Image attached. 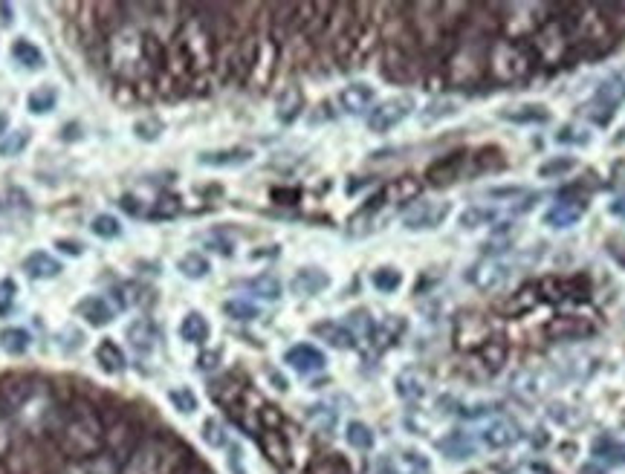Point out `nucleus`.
<instances>
[{
	"label": "nucleus",
	"instance_id": "1",
	"mask_svg": "<svg viewBox=\"0 0 625 474\" xmlns=\"http://www.w3.org/2000/svg\"><path fill=\"white\" fill-rule=\"evenodd\" d=\"M533 67H536V56L527 41L498 38V41H493V46H489L486 76L498 84H513V81L527 78L533 73Z\"/></svg>",
	"mask_w": 625,
	"mask_h": 474
},
{
	"label": "nucleus",
	"instance_id": "2",
	"mask_svg": "<svg viewBox=\"0 0 625 474\" xmlns=\"http://www.w3.org/2000/svg\"><path fill=\"white\" fill-rule=\"evenodd\" d=\"M530 46H533V56L536 61L542 64H562L568 49H570V36H568V26L562 18H547L542 26L536 29V36L530 38Z\"/></svg>",
	"mask_w": 625,
	"mask_h": 474
},
{
	"label": "nucleus",
	"instance_id": "3",
	"mask_svg": "<svg viewBox=\"0 0 625 474\" xmlns=\"http://www.w3.org/2000/svg\"><path fill=\"white\" fill-rule=\"evenodd\" d=\"M489 338H493V325H489V318L481 313H464L454 318V347L466 350V353H475L481 350Z\"/></svg>",
	"mask_w": 625,
	"mask_h": 474
},
{
	"label": "nucleus",
	"instance_id": "4",
	"mask_svg": "<svg viewBox=\"0 0 625 474\" xmlns=\"http://www.w3.org/2000/svg\"><path fill=\"white\" fill-rule=\"evenodd\" d=\"M414 110V98L411 96H391V98H385L380 101V105L368 113V128L374 130V133H388V130H394L397 125H402L405 118L411 116Z\"/></svg>",
	"mask_w": 625,
	"mask_h": 474
},
{
	"label": "nucleus",
	"instance_id": "5",
	"mask_svg": "<svg viewBox=\"0 0 625 474\" xmlns=\"http://www.w3.org/2000/svg\"><path fill=\"white\" fill-rule=\"evenodd\" d=\"M625 101V78L622 76H611V78H605L594 98H590V105H588V116L594 118L597 125H608L611 122V116L614 110Z\"/></svg>",
	"mask_w": 625,
	"mask_h": 474
},
{
	"label": "nucleus",
	"instance_id": "6",
	"mask_svg": "<svg viewBox=\"0 0 625 474\" xmlns=\"http://www.w3.org/2000/svg\"><path fill=\"white\" fill-rule=\"evenodd\" d=\"M513 275V263L504 261V258H484L478 261L475 266L469 269V283L478 286L481 293H493V290H501V286L510 281Z\"/></svg>",
	"mask_w": 625,
	"mask_h": 474
},
{
	"label": "nucleus",
	"instance_id": "7",
	"mask_svg": "<svg viewBox=\"0 0 625 474\" xmlns=\"http://www.w3.org/2000/svg\"><path fill=\"white\" fill-rule=\"evenodd\" d=\"M449 214V202H434V200H417L411 202L402 214V226L409 232L420 229H437Z\"/></svg>",
	"mask_w": 625,
	"mask_h": 474
},
{
	"label": "nucleus",
	"instance_id": "8",
	"mask_svg": "<svg viewBox=\"0 0 625 474\" xmlns=\"http://www.w3.org/2000/svg\"><path fill=\"white\" fill-rule=\"evenodd\" d=\"M513 391L525 399H542L553 387V374L545 367H521L513 376Z\"/></svg>",
	"mask_w": 625,
	"mask_h": 474
},
{
	"label": "nucleus",
	"instance_id": "9",
	"mask_svg": "<svg viewBox=\"0 0 625 474\" xmlns=\"http://www.w3.org/2000/svg\"><path fill=\"white\" fill-rule=\"evenodd\" d=\"M545 335L550 342H573V338L594 335V325L579 315H556L545 325Z\"/></svg>",
	"mask_w": 625,
	"mask_h": 474
},
{
	"label": "nucleus",
	"instance_id": "10",
	"mask_svg": "<svg viewBox=\"0 0 625 474\" xmlns=\"http://www.w3.org/2000/svg\"><path fill=\"white\" fill-rule=\"evenodd\" d=\"M180 46L185 49V56L194 61V67H209V61H212V41H209V32L203 29V24L192 21L189 26H185Z\"/></svg>",
	"mask_w": 625,
	"mask_h": 474
},
{
	"label": "nucleus",
	"instance_id": "11",
	"mask_svg": "<svg viewBox=\"0 0 625 474\" xmlns=\"http://www.w3.org/2000/svg\"><path fill=\"white\" fill-rule=\"evenodd\" d=\"M466 162H469V154L466 150H454V154H449V157H443V160H437L429 171H426V180L432 182V185H437V189H441V185H452V182H458L461 177H464V171H466Z\"/></svg>",
	"mask_w": 625,
	"mask_h": 474
},
{
	"label": "nucleus",
	"instance_id": "12",
	"mask_svg": "<svg viewBox=\"0 0 625 474\" xmlns=\"http://www.w3.org/2000/svg\"><path fill=\"white\" fill-rule=\"evenodd\" d=\"M76 313H78V318L88 321L90 327H108L116 318V313H120V307H113L105 295H84L76 304Z\"/></svg>",
	"mask_w": 625,
	"mask_h": 474
},
{
	"label": "nucleus",
	"instance_id": "13",
	"mask_svg": "<svg viewBox=\"0 0 625 474\" xmlns=\"http://www.w3.org/2000/svg\"><path fill=\"white\" fill-rule=\"evenodd\" d=\"M284 362L290 365L296 374L301 376H310V374H318V370H325L328 359H325V353L313 347V345H296L284 353Z\"/></svg>",
	"mask_w": 625,
	"mask_h": 474
},
{
	"label": "nucleus",
	"instance_id": "14",
	"mask_svg": "<svg viewBox=\"0 0 625 474\" xmlns=\"http://www.w3.org/2000/svg\"><path fill=\"white\" fill-rule=\"evenodd\" d=\"M585 214V200H570V197H562L556 206L545 214V223L550 229H570L577 226L579 220Z\"/></svg>",
	"mask_w": 625,
	"mask_h": 474
},
{
	"label": "nucleus",
	"instance_id": "15",
	"mask_svg": "<svg viewBox=\"0 0 625 474\" xmlns=\"http://www.w3.org/2000/svg\"><path fill=\"white\" fill-rule=\"evenodd\" d=\"M24 273L32 278V281H53L64 273V266L58 258H53L49 252H32V255L24 258Z\"/></svg>",
	"mask_w": 625,
	"mask_h": 474
},
{
	"label": "nucleus",
	"instance_id": "16",
	"mask_svg": "<svg viewBox=\"0 0 625 474\" xmlns=\"http://www.w3.org/2000/svg\"><path fill=\"white\" fill-rule=\"evenodd\" d=\"M506 356H510V345H506V338L501 333L489 338L481 350H475V359L484 367V374H498L506 365Z\"/></svg>",
	"mask_w": 625,
	"mask_h": 474
},
{
	"label": "nucleus",
	"instance_id": "17",
	"mask_svg": "<svg viewBox=\"0 0 625 474\" xmlns=\"http://www.w3.org/2000/svg\"><path fill=\"white\" fill-rule=\"evenodd\" d=\"M339 105L345 113L350 116H359L365 110H370V105H374V88L365 81H357V84H348V88L339 93Z\"/></svg>",
	"mask_w": 625,
	"mask_h": 474
},
{
	"label": "nucleus",
	"instance_id": "18",
	"mask_svg": "<svg viewBox=\"0 0 625 474\" xmlns=\"http://www.w3.org/2000/svg\"><path fill=\"white\" fill-rule=\"evenodd\" d=\"M290 286H293V293H296V295L310 298V295H318V293H325V290H328V286H330V275L325 273V269L307 266V269H298Z\"/></svg>",
	"mask_w": 625,
	"mask_h": 474
},
{
	"label": "nucleus",
	"instance_id": "19",
	"mask_svg": "<svg viewBox=\"0 0 625 474\" xmlns=\"http://www.w3.org/2000/svg\"><path fill=\"white\" fill-rule=\"evenodd\" d=\"M313 335H318L322 342H328L330 347H339V350H350L357 345V335L350 333V327L342 325V321H330V318L313 325Z\"/></svg>",
	"mask_w": 625,
	"mask_h": 474
},
{
	"label": "nucleus",
	"instance_id": "20",
	"mask_svg": "<svg viewBox=\"0 0 625 474\" xmlns=\"http://www.w3.org/2000/svg\"><path fill=\"white\" fill-rule=\"evenodd\" d=\"M128 342H130L133 350L145 356L151 350H157L160 330L154 327V321H151V318H137L133 325H128Z\"/></svg>",
	"mask_w": 625,
	"mask_h": 474
},
{
	"label": "nucleus",
	"instance_id": "21",
	"mask_svg": "<svg viewBox=\"0 0 625 474\" xmlns=\"http://www.w3.org/2000/svg\"><path fill=\"white\" fill-rule=\"evenodd\" d=\"M252 157L255 154L249 148H226V150H206V154L197 157V162L206 168H241L252 162Z\"/></svg>",
	"mask_w": 625,
	"mask_h": 474
},
{
	"label": "nucleus",
	"instance_id": "22",
	"mask_svg": "<svg viewBox=\"0 0 625 474\" xmlns=\"http://www.w3.org/2000/svg\"><path fill=\"white\" fill-rule=\"evenodd\" d=\"M518 439V426L513 419H506V417H498V419H493L489 422V426L484 428V443L489 446V448H510L513 443Z\"/></svg>",
	"mask_w": 625,
	"mask_h": 474
},
{
	"label": "nucleus",
	"instance_id": "23",
	"mask_svg": "<svg viewBox=\"0 0 625 474\" xmlns=\"http://www.w3.org/2000/svg\"><path fill=\"white\" fill-rule=\"evenodd\" d=\"M96 365L105 370V374H110V376H120L122 370L128 367V359H125V353H122V347L116 345V342H110V338H101V342L96 345Z\"/></svg>",
	"mask_w": 625,
	"mask_h": 474
},
{
	"label": "nucleus",
	"instance_id": "24",
	"mask_svg": "<svg viewBox=\"0 0 625 474\" xmlns=\"http://www.w3.org/2000/svg\"><path fill=\"white\" fill-rule=\"evenodd\" d=\"M437 448H441L443 457H449V460H469V457H475V451H478L475 439H472L469 434H464V431L446 434L441 443H437Z\"/></svg>",
	"mask_w": 625,
	"mask_h": 474
},
{
	"label": "nucleus",
	"instance_id": "25",
	"mask_svg": "<svg viewBox=\"0 0 625 474\" xmlns=\"http://www.w3.org/2000/svg\"><path fill=\"white\" fill-rule=\"evenodd\" d=\"M304 110V93L301 88H296V84H290V88H284L278 101H276V116H278V122L281 125H290L296 122V118L301 116Z\"/></svg>",
	"mask_w": 625,
	"mask_h": 474
},
{
	"label": "nucleus",
	"instance_id": "26",
	"mask_svg": "<svg viewBox=\"0 0 625 474\" xmlns=\"http://www.w3.org/2000/svg\"><path fill=\"white\" fill-rule=\"evenodd\" d=\"M209 335H212V327H209L206 315L197 313V310L185 313V318L180 321V338H182V342L203 345V342H209Z\"/></svg>",
	"mask_w": 625,
	"mask_h": 474
},
{
	"label": "nucleus",
	"instance_id": "27",
	"mask_svg": "<svg viewBox=\"0 0 625 474\" xmlns=\"http://www.w3.org/2000/svg\"><path fill=\"white\" fill-rule=\"evenodd\" d=\"M397 394L402 399H409V402H417V399H423L426 397V387H429V379L420 374L417 367H409V370H402V374L397 376Z\"/></svg>",
	"mask_w": 625,
	"mask_h": 474
},
{
	"label": "nucleus",
	"instance_id": "28",
	"mask_svg": "<svg viewBox=\"0 0 625 474\" xmlns=\"http://www.w3.org/2000/svg\"><path fill=\"white\" fill-rule=\"evenodd\" d=\"M538 304H542V295H538V283H525L516 295H510V301L504 304V313L506 315H525L530 310H536Z\"/></svg>",
	"mask_w": 625,
	"mask_h": 474
},
{
	"label": "nucleus",
	"instance_id": "29",
	"mask_svg": "<svg viewBox=\"0 0 625 474\" xmlns=\"http://www.w3.org/2000/svg\"><path fill=\"white\" fill-rule=\"evenodd\" d=\"M12 58L18 61L24 70H41V67L47 64L41 46L36 41H29V38H15L12 41Z\"/></svg>",
	"mask_w": 625,
	"mask_h": 474
},
{
	"label": "nucleus",
	"instance_id": "30",
	"mask_svg": "<svg viewBox=\"0 0 625 474\" xmlns=\"http://www.w3.org/2000/svg\"><path fill=\"white\" fill-rule=\"evenodd\" d=\"M58 105V90H56V84H41V88H36L29 93L26 98V108L32 116H47V113H53Z\"/></svg>",
	"mask_w": 625,
	"mask_h": 474
},
{
	"label": "nucleus",
	"instance_id": "31",
	"mask_svg": "<svg viewBox=\"0 0 625 474\" xmlns=\"http://www.w3.org/2000/svg\"><path fill=\"white\" fill-rule=\"evenodd\" d=\"M177 269H180V275L182 278H189V281H203L209 273H212V263L209 258L203 255V252H189V255H182L177 261Z\"/></svg>",
	"mask_w": 625,
	"mask_h": 474
},
{
	"label": "nucleus",
	"instance_id": "32",
	"mask_svg": "<svg viewBox=\"0 0 625 474\" xmlns=\"http://www.w3.org/2000/svg\"><path fill=\"white\" fill-rule=\"evenodd\" d=\"M501 118H506V122H518V125H533V122H547L550 113L545 105H521V108L501 110Z\"/></svg>",
	"mask_w": 625,
	"mask_h": 474
},
{
	"label": "nucleus",
	"instance_id": "33",
	"mask_svg": "<svg viewBox=\"0 0 625 474\" xmlns=\"http://www.w3.org/2000/svg\"><path fill=\"white\" fill-rule=\"evenodd\" d=\"M32 345V335L24 327H4L0 330V347L9 356H24Z\"/></svg>",
	"mask_w": 625,
	"mask_h": 474
},
{
	"label": "nucleus",
	"instance_id": "34",
	"mask_svg": "<svg viewBox=\"0 0 625 474\" xmlns=\"http://www.w3.org/2000/svg\"><path fill=\"white\" fill-rule=\"evenodd\" d=\"M246 290L252 293V295H258V298H264V301H278L281 298V281L276 278V275H269V273H264V275H258V278H252V281H246L244 283Z\"/></svg>",
	"mask_w": 625,
	"mask_h": 474
},
{
	"label": "nucleus",
	"instance_id": "35",
	"mask_svg": "<svg viewBox=\"0 0 625 474\" xmlns=\"http://www.w3.org/2000/svg\"><path fill=\"white\" fill-rule=\"evenodd\" d=\"M345 439H348V446L357 448V451H370V448H374V431H370V426H365V422H359V419L348 422Z\"/></svg>",
	"mask_w": 625,
	"mask_h": 474
},
{
	"label": "nucleus",
	"instance_id": "36",
	"mask_svg": "<svg viewBox=\"0 0 625 474\" xmlns=\"http://www.w3.org/2000/svg\"><path fill=\"white\" fill-rule=\"evenodd\" d=\"M90 232L96 237H101V241H116V237L122 234V223H120V217H113L110 211H101L90 220Z\"/></svg>",
	"mask_w": 625,
	"mask_h": 474
},
{
	"label": "nucleus",
	"instance_id": "37",
	"mask_svg": "<svg viewBox=\"0 0 625 474\" xmlns=\"http://www.w3.org/2000/svg\"><path fill=\"white\" fill-rule=\"evenodd\" d=\"M594 454L605 463L625 466V443H620V439H614V437H599L594 443Z\"/></svg>",
	"mask_w": 625,
	"mask_h": 474
},
{
	"label": "nucleus",
	"instance_id": "38",
	"mask_svg": "<svg viewBox=\"0 0 625 474\" xmlns=\"http://www.w3.org/2000/svg\"><path fill=\"white\" fill-rule=\"evenodd\" d=\"M29 139H32V133H29L26 128L6 133V137L0 139V157H4V160H12V157L24 154L26 145H29Z\"/></svg>",
	"mask_w": 625,
	"mask_h": 474
},
{
	"label": "nucleus",
	"instance_id": "39",
	"mask_svg": "<svg viewBox=\"0 0 625 474\" xmlns=\"http://www.w3.org/2000/svg\"><path fill=\"white\" fill-rule=\"evenodd\" d=\"M224 313H226L232 321H255V318H261V307H258V304L246 301V298H232V301H226V304H224Z\"/></svg>",
	"mask_w": 625,
	"mask_h": 474
},
{
	"label": "nucleus",
	"instance_id": "40",
	"mask_svg": "<svg viewBox=\"0 0 625 474\" xmlns=\"http://www.w3.org/2000/svg\"><path fill=\"white\" fill-rule=\"evenodd\" d=\"M168 402L174 405L177 414H185V417H192L197 411V397H194L192 387H185V385L172 387V391H168Z\"/></svg>",
	"mask_w": 625,
	"mask_h": 474
},
{
	"label": "nucleus",
	"instance_id": "41",
	"mask_svg": "<svg viewBox=\"0 0 625 474\" xmlns=\"http://www.w3.org/2000/svg\"><path fill=\"white\" fill-rule=\"evenodd\" d=\"M200 437H203V443L212 446V448H224V446L229 443V437H226V426H224L221 419H214V417H209L206 422H203Z\"/></svg>",
	"mask_w": 625,
	"mask_h": 474
},
{
	"label": "nucleus",
	"instance_id": "42",
	"mask_svg": "<svg viewBox=\"0 0 625 474\" xmlns=\"http://www.w3.org/2000/svg\"><path fill=\"white\" fill-rule=\"evenodd\" d=\"M370 283H374V290H380V293H397L402 283V275L394 266H382L377 273H370Z\"/></svg>",
	"mask_w": 625,
	"mask_h": 474
},
{
	"label": "nucleus",
	"instance_id": "43",
	"mask_svg": "<svg viewBox=\"0 0 625 474\" xmlns=\"http://www.w3.org/2000/svg\"><path fill=\"white\" fill-rule=\"evenodd\" d=\"M472 162H475V174H486V171H501L504 168V157L498 148H484L478 150L475 157H469Z\"/></svg>",
	"mask_w": 625,
	"mask_h": 474
},
{
	"label": "nucleus",
	"instance_id": "44",
	"mask_svg": "<svg viewBox=\"0 0 625 474\" xmlns=\"http://www.w3.org/2000/svg\"><path fill=\"white\" fill-rule=\"evenodd\" d=\"M64 474H116V469H113V463L108 460V457H90V460L67 469Z\"/></svg>",
	"mask_w": 625,
	"mask_h": 474
},
{
	"label": "nucleus",
	"instance_id": "45",
	"mask_svg": "<svg viewBox=\"0 0 625 474\" xmlns=\"http://www.w3.org/2000/svg\"><path fill=\"white\" fill-rule=\"evenodd\" d=\"M495 220L493 209H481V206H472L461 214V226L464 229H478V226H489Z\"/></svg>",
	"mask_w": 625,
	"mask_h": 474
},
{
	"label": "nucleus",
	"instance_id": "46",
	"mask_svg": "<svg viewBox=\"0 0 625 474\" xmlns=\"http://www.w3.org/2000/svg\"><path fill=\"white\" fill-rule=\"evenodd\" d=\"M261 443H264V451L269 454V460L278 463V466H286V448H284L281 437L276 431H266Z\"/></svg>",
	"mask_w": 625,
	"mask_h": 474
},
{
	"label": "nucleus",
	"instance_id": "47",
	"mask_svg": "<svg viewBox=\"0 0 625 474\" xmlns=\"http://www.w3.org/2000/svg\"><path fill=\"white\" fill-rule=\"evenodd\" d=\"M133 133H137L142 142H154V139H160V133H162V122H160V118H154V116L142 118V122L133 125Z\"/></svg>",
	"mask_w": 625,
	"mask_h": 474
},
{
	"label": "nucleus",
	"instance_id": "48",
	"mask_svg": "<svg viewBox=\"0 0 625 474\" xmlns=\"http://www.w3.org/2000/svg\"><path fill=\"white\" fill-rule=\"evenodd\" d=\"M454 113H458V101H449V98H443V101H432V105L426 108V113H423V122L432 125L434 118H441V116H454Z\"/></svg>",
	"mask_w": 625,
	"mask_h": 474
},
{
	"label": "nucleus",
	"instance_id": "49",
	"mask_svg": "<svg viewBox=\"0 0 625 474\" xmlns=\"http://www.w3.org/2000/svg\"><path fill=\"white\" fill-rule=\"evenodd\" d=\"M15 295H18V283H15L12 278H4L0 281V315H9L12 307H15Z\"/></svg>",
	"mask_w": 625,
	"mask_h": 474
},
{
	"label": "nucleus",
	"instance_id": "50",
	"mask_svg": "<svg viewBox=\"0 0 625 474\" xmlns=\"http://www.w3.org/2000/svg\"><path fill=\"white\" fill-rule=\"evenodd\" d=\"M177 214H180V200L172 194H162L157 200L154 211H151V217H157V220H168V217H177Z\"/></svg>",
	"mask_w": 625,
	"mask_h": 474
},
{
	"label": "nucleus",
	"instance_id": "51",
	"mask_svg": "<svg viewBox=\"0 0 625 474\" xmlns=\"http://www.w3.org/2000/svg\"><path fill=\"white\" fill-rule=\"evenodd\" d=\"M573 168H577V162H573V160H550V162H545L542 168H538V177H545V180L562 177V174L573 171Z\"/></svg>",
	"mask_w": 625,
	"mask_h": 474
},
{
	"label": "nucleus",
	"instance_id": "52",
	"mask_svg": "<svg viewBox=\"0 0 625 474\" xmlns=\"http://www.w3.org/2000/svg\"><path fill=\"white\" fill-rule=\"evenodd\" d=\"M588 130L577 128V125H568L562 128L559 133H556V142H562V145H588Z\"/></svg>",
	"mask_w": 625,
	"mask_h": 474
},
{
	"label": "nucleus",
	"instance_id": "53",
	"mask_svg": "<svg viewBox=\"0 0 625 474\" xmlns=\"http://www.w3.org/2000/svg\"><path fill=\"white\" fill-rule=\"evenodd\" d=\"M310 419H316L325 431H330L336 422V414L330 408H325V405H316V408H310Z\"/></svg>",
	"mask_w": 625,
	"mask_h": 474
},
{
	"label": "nucleus",
	"instance_id": "54",
	"mask_svg": "<svg viewBox=\"0 0 625 474\" xmlns=\"http://www.w3.org/2000/svg\"><path fill=\"white\" fill-rule=\"evenodd\" d=\"M58 249H61V252H67V255H73V258H78V255H81V246H78V243H73V241H67V243H64V241H58Z\"/></svg>",
	"mask_w": 625,
	"mask_h": 474
},
{
	"label": "nucleus",
	"instance_id": "55",
	"mask_svg": "<svg viewBox=\"0 0 625 474\" xmlns=\"http://www.w3.org/2000/svg\"><path fill=\"white\" fill-rule=\"evenodd\" d=\"M611 214H617V217H625V194H620V197L611 202Z\"/></svg>",
	"mask_w": 625,
	"mask_h": 474
},
{
	"label": "nucleus",
	"instance_id": "56",
	"mask_svg": "<svg viewBox=\"0 0 625 474\" xmlns=\"http://www.w3.org/2000/svg\"><path fill=\"white\" fill-rule=\"evenodd\" d=\"M579 474H608L599 463H585L582 469H579Z\"/></svg>",
	"mask_w": 625,
	"mask_h": 474
},
{
	"label": "nucleus",
	"instance_id": "57",
	"mask_svg": "<svg viewBox=\"0 0 625 474\" xmlns=\"http://www.w3.org/2000/svg\"><path fill=\"white\" fill-rule=\"evenodd\" d=\"M6 128H9V116H6L4 110H0V139L6 137Z\"/></svg>",
	"mask_w": 625,
	"mask_h": 474
},
{
	"label": "nucleus",
	"instance_id": "58",
	"mask_svg": "<svg viewBox=\"0 0 625 474\" xmlns=\"http://www.w3.org/2000/svg\"><path fill=\"white\" fill-rule=\"evenodd\" d=\"M617 142H625V130H622V137H620V139H617Z\"/></svg>",
	"mask_w": 625,
	"mask_h": 474
}]
</instances>
